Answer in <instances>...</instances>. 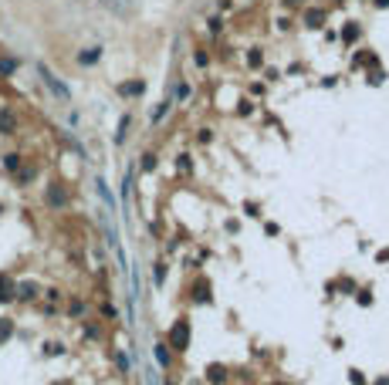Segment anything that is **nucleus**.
Wrapping results in <instances>:
<instances>
[{
    "label": "nucleus",
    "instance_id": "6e6552de",
    "mask_svg": "<svg viewBox=\"0 0 389 385\" xmlns=\"http://www.w3.org/2000/svg\"><path fill=\"white\" fill-rule=\"evenodd\" d=\"M98 54H102L98 48H88V51H81V54H78V61H81V64H95Z\"/></svg>",
    "mask_w": 389,
    "mask_h": 385
},
{
    "label": "nucleus",
    "instance_id": "7ed1b4c3",
    "mask_svg": "<svg viewBox=\"0 0 389 385\" xmlns=\"http://www.w3.org/2000/svg\"><path fill=\"white\" fill-rule=\"evenodd\" d=\"M207 382L224 385V382H227V369H224V365H217V361H213V365H207Z\"/></svg>",
    "mask_w": 389,
    "mask_h": 385
},
{
    "label": "nucleus",
    "instance_id": "1a4fd4ad",
    "mask_svg": "<svg viewBox=\"0 0 389 385\" xmlns=\"http://www.w3.org/2000/svg\"><path fill=\"white\" fill-rule=\"evenodd\" d=\"M14 294H17V297H24V301H31V297L38 294V287H34V284H21V287H17Z\"/></svg>",
    "mask_w": 389,
    "mask_h": 385
},
{
    "label": "nucleus",
    "instance_id": "9b49d317",
    "mask_svg": "<svg viewBox=\"0 0 389 385\" xmlns=\"http://www.w3.org/2000/svg\"><path fill=\"white\" fill-rule=\"evenodd\" d=\"M305 21H308V27H322V21H325V14L322 10H311L308 17H305Z\"/></svg>",
    "mask_w": 389,
    "mask_h": 385
},
{
    "label": "nucleus",
    "instance_id": "aec40b11",
    "mask_svg": "<svg viewBox=\"0 0 389 385\" xmlns=\"http://www.w3.org/2000/svg\"><path fill=\"white\" fill-rule=\"evenodd\" d=\"M4 338H10V324H7V321L0 324V341H4Z\"/></svg>",
    "mask_w": 389,
    "mask_h": 385
},
{
    "label": "nucleus",
    "instance_id": "0eeeda50",
    "mask_svg": "<svg viewBox=\"0 0 389 385\" xmlns=\"http://www.w3.org/2000/svg\"><path fill=\"white\" fill-rule=\"evenodd\" d=\"M193 301H196V304H210V284H196V287H193Z\"/></svg>",
    "mask_w": 389,
    "mask_h": 385
},
{
    "label": "nucleus",
    "instance_id": "9d476101",
    "mask_svg": "<svg viewBox=\"0 0 389 385\" xmlns=\"http://www.w3.org/2000/svg\"><path fill=\"white\" fill-rule=\"evenodd\" d=\"M122 95H142V81H129V85H122Z\"/></svg>",
    "mask_w": 389,
    "mask_h": 385
},
{
    "label": "nucleus",
    "instance_id": "4468645a",
    "mask_svg": "<svg viewBox=\"0 0 389 385\" xmlns=\"http://www.w3.org/2000/svg\"><path fill=\"white\" fill-rule=\"evenodd\" d=\"M342 37H345V41H356L359 37V27H345V31H342Z\"/></svg>",
    "mask_w": 389,
    "mask_h": 385
},
{
    "label": "nucleus",
    "instance_id": "20e7f679",
    "mask_svg": "<svg viewBox=\"0 0 389 385\" xmlns=\"http://www.w3.org/2000/svg\"><path fill=\"white\" fill-rule=\"evenodd\" d=\"M48 203H51V206H65V203H68V192L61 189V183H51V189H48Z\"/></svg>",
    "mask_w": 389,
    "mask_h": 385
},
{
    "label": "nucleus",
    "instance_id": "423d86ee",
    "mask_svg": "<svg viewBox=\"0 0 389 385\" xmlns=\"http://www.w3.org/2000/svg\"><path fill=\"white\" fill-rule=\"evenodd\" d=\"M98 4H105V7L115 10V14H129L132 10V0H98Z\"/></svg>",
    "mask_w": 389,
    "mask_h": 385
},
{
    "label": "nucleus",
    "instance_id": "2eb2a0df",
    "mask_svg": "<svg viewBox=\"0 0 389 385\" xmlns=\"http://www.w3.org/2000/svg\"><path fill=\"white\" fill-rule=\"evenodd\" d=\"M4 166H7V169H17V166H21V156H7V159H4Z\"/></svg>",
    "mask_w": 389,
    "mask_h": 385
},
{
    "label": "nucleus",
    "instance_id": "412c9836",
    "mask_svg": "<svg viewBox=\"0 0 389 385\" xmlns=\"http://www.w3.org/2000/svg\"><path fill=\"white\" fill-rule=\"evenodd\" d=\"M376 7H389V0H376Z\"/></svg>",
    "mask_w": 389,
    "mask_h": 385
},
{
    "label": "nucleus",
    "instance_id": "39448f33",
    "mask_svg": "<svg viewBox=\"0 0 389 385\" xmlns=\"http://www.w3.org/2000/svg\"><path fill=\"white\" fill-rule=\"evenodd\" d=\"M14 281H10L7 274H0V304H4V301H10V297H14Z\"/></svg>",
    "mask_w": 389,
    "mask_h": 385
},
{
    "label": "nucleus",
    "instance_id": "b1692460",
    "mask_svg": "<svg viewBox=\"0 0 389 385\" xmlns=\"http://www.w3.org/2000/svg\"><path fill=\"white\" fill-rule=\"evenodd\" d=\"M291 4H298V0H291Z\"/></svg>",
    "mask_w": 389,
    "mask_h": 385
},
{
    "label": "nucleus",
    "instance_id": "4be33fe9",
    "mask_svg": "<svg viewBox=\"0 0 389 385\" xmlns=\"http://www.w3.org/2000/svg\"><path fill=\"white\" fill-rule=\"evenodd\" d=\"M54 385H71V382H54Z\"/></svg>",
    "mask_w": 389,
    "mask_h": 385
},
{
    "label": "nucleus",
    "instance_id": "dca6fc26",
    "mask_svg": "<svg viewBox=\"0 0 389 385\" xmlns=\"http://www.w3.org/2000/svg\"><path fill=\"white\" fill-rule=\"evenodd\" d=\"M176 166L183 169V172H190V156H179V159H176Z\"/></svg>",
    "mask_w": 389,
    "mask_h": 385
},
{
    "label": "nucleus",
    "instance_id": "6ab92c4d",
    "mask_svg": "<svg viewBox=\"0 0 389 385\" xmlns=\"http://www.w3.org/2000/svg\"><path fill=\"white\" fill-rule=\"evenodd\" d=\"M166 108H170V105H159V108H156V112H153V122H159L162 115H166Z\"/></svg>",
    "mask_w": 389,
    "mask_h": 385
},
{
    "label": "nucleus",
    "instance_id": "f257e3e1",
    "mask_svg": "<svg viewBox=\"0 0 389 385\" xmlns=\"http://www.w3.org/2000/svg\"><path fill=\"white\" fill-rule=\"evenodd\" d=\"M170 348H176V352H187V348H190V321L187 318H179L176 324H173V331H170Z\"/></svg>",
    "mask_w": 389,
    "mask_h": 385
},
{
    "label": "nucleus",
    "instance_id": "a211bd4d",
    "mask_svg": "<svg viewBox=\"0 0 389 385\" xmlns=\"http://www.w3.org/2000/svg\"><path fill=\"white\" fill-rule=\"evenodd\" d=\"M142 169H156V156H142Z\"/></svg>",
    "mask_w": 389,
    "mask_h": 385
},
{
    "label": "nucleus",
    "instance_id": "ddd939ff",
    "mask_svg": "<svg viewBox=\"0 0 389 385\" xmlns=\"http://www.w3.org/2000/svg\"><path fill=\"white\" fill-rule=\"evenodd\" d=\"M14 71V61H10V57H4V61H0V74H10Z\"/></svg>",
    "mask_w": 389,
    "mask_h": 385
},
{
    "label": "nucleus",
    "instance_id": "f03ea898",
    "mask_svg": "<svg viewBox=\"0 0 389 385\" xmlns=\"http://www.w3.org/2000/svg\"><path fill=\"white\" fill-rule=\"evenodd\" d=\"M41 78H44V85H48V88H51V91H54V95H58V98H68V88H65V85H61V81H58V78H54V74H51V71H48V68H41Z\"/></svg>",
    "mask_w": 389,
    "mask_h": 385
},
{
    "label": "nucleus",
    "instance_id": "f3484780",
    "mask_svg": "<svg viewBox=\"0 0 389 385\" xmlns=\"http://www.w3.org/2000/svg\"><path fill=\"white\" fill-rule=\"evenodd\" d=\"M247 64H251V68H257V64H261V54H257V51H251V54H247Z\"/></svg>",
    "mask_w": 389,
    "mask_h": 385
},
{
    "label": "nucleus",
    "instance_id": "5701e85b",
    "mask_svg": "<svg viewBox=\"0 0 389 385\" xmlns=\"http://www.w3.org/2000/svg\"><path fill=\"white\" fill-rule=\"evenodd\" d=\"M271 385H284V382H271Z\"/></svg>",
    "mask_w": 389,
    "mask_h": 385
},
{
    "label": "nucleus",
    "instance_id": "f8f14e48",
    "mask_svg": "<svg viewBox=\"0 0 389 385\" xmlns=\"http://www.w3.org/2000/svg\"><path fill=\"white\" fill-rule=\"evenodd\" d=\"M170 345H156V358H159V365H170V352H166Z\"/></svg>",
    "mask_w": 389,
    "mask_h": 385
}]
</instances>
